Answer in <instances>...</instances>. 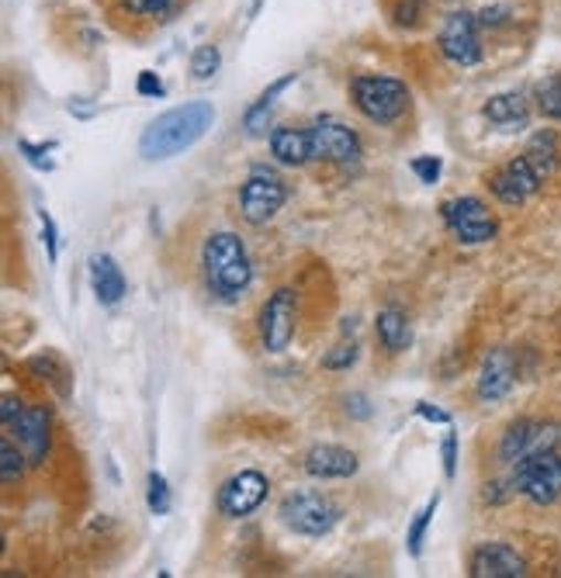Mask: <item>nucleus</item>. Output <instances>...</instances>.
Instances as JSON below:
<instances>
[{
	"label": "nucleus",
	"mask_w": 561,
	"mask_h": 578,
	"mask_svg": "<svg viewBox=\"0 0 561 578\" xmlns=\"http://www.w3.org/2000/svg\"><path fill=\"white\" fill-rule=\"evenodd\" d=\"M215 125V108L209 101H188L181 108H170L160 118L146 125L139 139V156L142 160H170V156L191 149L198 139Z\"/></svg>",
	"instance_id": "obj_1"
},
{
	"label": "nucleus",
	"mask_w": 561,
	"mask_h": 578,
	"mask_svg": "<svg viewBox=\"0 0 561 578\" xmlns=\"http://www.w3.org/2000/svg\"><path fill=\"white\" fill-rule=\"evenodd\" d=\"M201 274L209 295L219 302H240L253 281V260L236 232H212L201 250Z\"/></svg>",
	"instance_id": "obj_2"
},
{
	"label": "nucleus",
	"mask_w": 561,
	"mask_h": 578,
	"mask_svg": "<svg viewBox=\"0 0 561 578\" xmlns=\"http://www.w3.org/2000/svg\"><path fill=\"white\" fill-rule=\"evenodd\" d=\"M350 101L371 125H395L410 112V87L395 76L357 73L350 81Z\"/></svg>",
	"instance_id": "obj_3"
},
{
	"label": "nucleus",
	"mask_w": 561,
	"mask_h": 578,
	"mask_svg": "<svg viewBox=\"0 0 561 578\" xmlns=\"http://www.w3.org/2000/svg\"><path fill=\"white\" fill-rule=\"evenodd\" d=\"M277 516L288 530L301 537H326L340 523V506L322 492H292L280 498Z\"/></svg>",
	"instance_id": "obj_4"
},
{
	"label": "nucleus",
	"mask_w": 561,
	"mask_h": 578,
	"mask_svg": "<svg viewBox=\"0 0 561 578\" xmlns=\"http://www.w3.org/2000/svg\"><path fill=\"white\" fill-rule=\"evenodd\" d=\"M509 488L530 498L533 506H551L561 498V458L554 451L530 454L509 467Z\"/></svg>",
	"instance_id": "obj_5"
},
{
	"label": "nucleus",
	"mask_w": 561,
	"mask_h": 578,
	"mask_svg": "<svg viewBox=\"0 0 561 578\" xmlns=\"http://www.w3.org/2000/svg\"><path fill=\"white\" fill-rule=\"evenodd\" d=\"M441 216H444V225L451 229L454 240H462L465 246H481L496 240L499 232V222L496 216L489 212V204L481 198H454V201H444L441 204Z\"/></svg>",
	"instance_id": "obj_6"
},
{
	"label": "nucleus",
	"mask_w": 561,
	"mask_h": 578,
	"mask_svg": "<svg viewBox=\"0 0 561 578\" xmlns=\"http://www.w3.org/2000/svg\"><path fill=\"white\" fill-rule=\"evenodd\" d=\"M257 329H261V344L267 354H285L292 347L295 329H298V295L292 287H277V292L264 302Z\"/></svg>",
	"instance_id": "obj_7"
},
{
	"label": "nucleus",
	"mask_w": 561,
	"mask_h": 578,
	"mask_svg": "<svg viewBox=\"0 0 561 578\" xmlns=\"http://www.w3.org/2000/svg\"><path fill=\"white\" fill-rule=\"evenodd\" d=\"M285 201H288L285 180L267 170H253L240 188V216L250 225H267L285 208Z\"/></svg>",
	"instance_id": "obj_8"
},
{
	"label": "nucleus",
	"mask_w": 561,
	"mask_h": 578,
	"mask_svg": "<svg viewBox=\"0 0 561 578\" xmlns=\"http://www.w3.org/2000/svg\"><path fill=\"white\" fill-rule=\"evenodd\" d=\"M561 443V427L558 423H541V419H520L514 423L502 440H499V461L506 467H514L517 461L530 458V454H541V451H554Z\"/></svg>",
	"instance_id": "obj_9"
},
{
	"label": "nucleus",
	"mask_w": 561,
	"mask_h": 578,
	"mask_svg": "<svg viewBox=\"0 0 561 578\" xmlns=\"http://www.w3.org/2000/svg\"><path fill=\"white\" fill-rule=\"evenodd\" d=\"M313 133V160L316 164H340L350 167L361 160V139L350 125H343L340 118H316L309 125Z\"/></svg>",
	"instance_id": "obj_10"
},
{
	"label": "nucleus",
	"mask_w": 561,
	"mask_h": 578,
	"mask_svg": "<svg viewBox=\"0 0 561 578\" xmlns=\"http://www.w3.org/2000/svg\"><path fill=\"white\" fill-rule=\"evenodd\" d=\"M544 177L548 174L538 164H533L527 153H520V156H514V160H509L506 167H499L489 177V191L502 204H523V201H530L533 195L541 191Z\"/></svg>",
	"instance_id": "obj_11"
},
{
	"label": "nucleus",
	"mask_w": 561,
	"mask_h": 578,
	"mask_svg": "<svg viewBox=\"0 0 561 578\" xmlns=\"http://www.w3.org/2000/svg\"><path fill=\"white\" fill-rule=\"evenodd\" d=\"M267 492H271L267 475H261V471H240V475H233V479L222 482L215 506H219V513L229 516V519H243V516L257 513V509L264 506Z\"/></svg>",
	"instance_id": "obj_12"
},
{
	"label": "nucleus",
	"mask_w": 561,
	"mask_h": 578,
	"mask_svg": "<svg viewBox=\"0 0 561 578\" xmlns=\"http://www.w3.org/2000/svg\"><path fill=\"white\" fill-rule=\"evenodd\" d=\"M478 18L468 11H454L447 14L444 29L437 35V45L444 52V60H451L454 66H475L481 63V39H478Z\"/></svg>",
	"instance_id": "obj_13"
},
{
	"label": "nucleus",
	"mask_w": 561,
	"mask_h": 578,
	"mask_svg": "<svg viewBox=\"0 0 561 578\" xmlns=\"http://www.w3.org/2000/svg\"><path fill=\"white\" fill-rule=\"evenodd\" d=\"M18 437V446L29 458V464H45L49 440H53V419H49L45 406H24V412L8 427Z\"/></svg>",
	"instance_id": "obj_14"
},
{
	"label": "nucleus",
	"mask_w": 561,
	"mask_h": 578,
	"mask_svg": "<svg viewBox=\"0 0 561 578\" xmlns=\"http://www.w3.org/2000/svg\"><path fill=\"white\" fill-rule=\"evenodd\" d=\"M472 578H520L527 575V561L517 555V547H509L502 540L478 544L475 555L468 561Z\"/></svg>",
	"instance_id": "obj_15"
},
{
	"label": "nucleus",
	"mask_w": 561,
	"mask_h": 578,
	"mask_svg": "<svg viewBox=\"0 0 561 578\" xmlns=\"http://www.w3.org/2000/svg\"><path fill=\"white\" fill-rule=\"evenodd\" d=\"M301 467L309 471L313 479H350L357 475V467H361V461H357L353 451H347V446H337V443H319L313 446L309 454H305Z\"/></svg>",
	"instance_id": "obj_16"
},
{
	"label": "nucleus",
	"mask_w": 561,
	"mask_h": 578,
	"mask_svg": "<svg viewBox=\"0 0 561 578\" xmlns=\"http://www.w3.org/2000/svg\"><path fill=\"white\" fill-rule=\"evenodd\" d=\"M517 385V364L509 350H493L481 364V375H478V399L481 402H499L506 399L509 391Z\"/></svg>",
	"instance_id": "obj_17"
},
{
	"label": "nucleus",
	"mask_w": 561,
	"mask_h": 578,
	"mask_svg": "<svg viewBox=\"0 0 561 578\" xmlns=\"http://www.w3.org/2000/svg\"><path fill=\"white\" fill-rule=\"evenodd\" d=\"M112 18L121 29H133V24H163L173 18V11L181 8V0H108Z\"/></svg>",
	"instance_id": "obj_18"
},
{
	"label": "nucleus",
	"mask_w": 561,
	"mask_h": 578,
	"mask_svg": "<svg viewBox=\"0 0 561 578\" xmlns=\"http://www.w3.org/2000/svg\"><path fill=\"white\" fill-rule=\"evenodd\" d=\"M271 156L285 167H309L313 160V133L309 128L280 125L271 133Z\"/></svg>",
	"instance_id": "obj_19"
},
{
	"label": "nucleus",
	"mask_w": 561,
	"mask_h": 578,
	"mask_svg": "<svg viewBox=\"0 0 561 578\" xmlns=\"http://www.w3.org/2000/svg\"><path fill=\"white\" fill-rule=\"evenodd\" d=\"M481 115H486L496 128H502V133H523L530 122V104L520 91H506V94H493L486 101V108H481Z\"/></svg>",
	"instance_id": "obj_20"
},
{
	"label": "nucleus",
	"mask_w": 561,
	"mask_h": 578,
	"mask_svg": "<svg viewBox=\"0 0 561 578\" xmlns=\"http://www.w3.org/2000/svg\"><path fill=\"white\" fill-rule=\"evenodd\" d=\"M87 267H91V287H94L97 302L100 305H118L125 298V292H129L121 267L115 264L108 253H94Z\"/></svg>",
	"instance_id": "obj_21"
},
{
	"label": "nucleus",
	"mask_w": 561,
	"mask_h": 578,
	"mask_svg": "<svg viewBox=\"0 0 561 578\" xmlns=\"http://www.w3.org/2000/svg\"><path fill=\"white\" fill-rule=\"evenodd\" d=\"M374 336H378V344L385 354H402L405 347L413 344L410 319H405V312H399L392 305L374 315Z\"/></svg>",
	"instance_id": "obj_22"
},
{
	"label": "nucleus",
	"mask_w": 561,
	"mask_h": 578,
	"mask_svg": "<svg viewBox=\"0 0 561 578\" xmlns=\"http://www.w3.org/2000/svg\"><path fill=\"white\" fill-rule=\"evenodd\" d=\"M292 84H295V73H285V76H280V81H274V84H271L257 101L250 104V112H246V133H250V136H257V133H261L267 112L274 108V97H277L280 91H288Z\"/></svg>",
	"instance_id": "obj_23"
},
{
	"label": "nucleus",
	"mask_w": 561,
	"mask_h": 578,
	"mask_svg": "<svg viewBox=\"0 0 561 578\" xmlns=\"http://www.w3.org/2000/svg\"><path fill=\"white\" fill-rule=\"evenodd\" d=\"M533 104L538 112L551 122H561V73H548L544 81L533 87Z\"/></svg>",
	"instance_id": "obj_24"
},
{
	"label": "nucleus",
	"mask_w": 561,
	"mask_h": 578,
	"mask_svg": "<svg viewBox=\"0 0 561 578\" xmlns=\"http://www.w3.org/2000/svg\"><path fill=\"white\" fill-rule=\"evenodd\" d=\"M426 14H430V0H389L392 24H399V29H405V32L420 29Z\"/></svg>",
	"instance_id": "obj_25"
},
{
	"label": "nucleus",
	"mask_w": 561,
	"mask_h": 578,
	"mask_svg": "<svg viewBox=\"0 0 561 578\" xmlns=\"http://www.w3.org/2000/svg\"><path fill=\"white\" fill-rule=\"evenodd\" d=\"M437 506H441V495H433L430 503L416 513V519L410 523V534H405V544H410V555H413V558L423 555V540H426V530H430L433 516H437Z\"/></svg>",
	"instance_id": "obj_26"
},
{
	"label": "nucleus",
	"mask_w": 561,
	"mask_h": 578,
	"mask_svg": "<svg viewBox=\"0 0 561 578\" xmlns=\"http://www.w3.org/2000/svg\"><path fill=\"white\" fill-rule=\"evenodd\" d=\"M24 464H29V458H24L21 446H14L8 437L0 440V479H4V485L21 482V475H24Z\"/></svg>",
	"instance_id": "obj_27"
},
{
	"label": "nucleus",
	"mask_w": 561,
	"mask_h": 578,
	"mask_svg": "<svg viewBox=\"0 0 561 578\" xmlns=\"http://www.w3.org/2000/svg\"><path fill=\"white\" fill-rule=\"evenodd\" d=\"M219 66H222L219 45H198L194 49V56H191V76L194 81H209V76H215Z\"/></svg>",
	"instance_id": "obj_28"
},
{
	"label": "nucleus",
	"mask_w": 561,
	"mask_h": 578,
	"mask_svg": "<svg viewBox=\"0 0 561 578\" xmlns=\"http://www.w3.org/2000/svg\"><path fill=\"white\" fill-rule=\"evenodd\" d=\"M146 503H149V513L152 516H167L170 513V485L160 471H152L149 475V492H146Z\"/></svg>",
	"instance_id": "obj_29"
},
{
	"label": "nucleus",
	"mask_w": 561,
	"mask_h": 578,
	"mask_svg": "<svg viewBox=\"0 0 561 578\" xmlns=\"http://www.w3.org/2000/svg\"><path fill=\"white\" fill-rule=\"evenodd\" d=\"M56 149V143H45V146H39V143H29V139H18V153H24V160H29L35 170H53V160H49V153Z\"/></svg>",
	"instance_id": "obj_30"
},
{
	"label": "nucleus",
	"mask_w": 561,
	"mask_h": 578,
	"mask_svg": "<svg viewBox=\"0 0 561 578\" xmlns=\"http://www.w3.org/2000/svg\"><path fill=\"white\" fill-rule=\"evenodd\" d=\"M357 364V344H340L329 354H322V367L326 371H347V367Z\"/></svg>",
	"instance_id": "obj_31"
},
{
	"label": "nucleus",
	"mask_w": 561,
	"mask_h": 578,
	"mask_svg": "<svg viewBox=\"0 0 561 578\" xmlns=\"http://www.w3.org/2000/svg\"><path fill=\"white\" fill-rule=\"evenodd\" d=\"M441 170H444L441 156H416V160H413V174H416L423 183H437Z\"/></svg>",
	"instance_id": "obj_32"
},
{
	"label": "nucleus",
	"mask_w": 561,
	"mask_h": 578,
	"mask_svg": "<svg viewBox=\"0 0 561 578\" xmlns=\"http://www.w3.org/2000/svg\"><path fill=\"white\" fill-rule=\"evenodd\" d=\"M39 222H42V235H45L49 260L56 264V256H60V232H56V222H53V216L45 212V208H39Z\"/></svg>",
	"instance_id": "obj_33"
},
{
	"label": "nucleus",
	"mask_w": 561,
	"mask_h": 578,
	"mask_svg": "<svg viewBox=\"0 0 561 578\" xmlns=\"http://www.w3.org/2000/svg\"><path fill=\"white\" fill-rule=\"evenodd\" d=\"M136 91L142 94V97H160L163 94V81L152 70H142L139 73V84H136Z\"/></svg>",
	"instance_id": "obj_34"
},
{
	"label": "nucleus",
	"mask_w": 561,
	"mask_h": 578,
	"mask_svg": "<svg viewBox=\"0 0 561 578\" xmlns=\"http://www.w3.org/2000/svg\"><path fill=\"white\" fill-rule=\"evenodd\" d=\"M441 454H444V475H447V479H454V475H457V437H454V433H447V437H444Z\"/></svg>",
	"instance_id": "obj_35"
},
{
	"label": "nucleus",
	"mask_w": 561,
	"mask_h": 578,
	"mask_svg": "<svg viewBox=\"0 0 561 578\" xmlns=\"http://www.w3.org/2000/svg\"><path fill=\"white\" fill-rule=\"evenodd\" d=\"M21 412H24V402L14 396H4V402H0V419H4V427H11Z\"/></svg>",
	"instance_id": "obj_36"
},
{
	"label": "nucleus",
	"mask_w": 561,
	"mask_h": 578,
	"mask_svg": "<svg viewBox=\"0 0 561 578\" xmlns=\"http://www.w3.org/2000/svg\"><path fill=\"white\" fill-rule=\"evenodd\" d=\"M506 18H509L506 8H486V11L478 14V24H481V29H499Z\"/></svg>",
	"instance_id": "obj_37"
},
{
	"label": "nucleus",
	"mask_w": 561,
	"mask_h": 578,
	"mask_svg": "<svg viewBox=\"0 0 561 578\" xmlns=\"http://www.w3.org/2000/svg\"><path fill=\"white\" fill-rule=\"evenodd\" d=\"M416 416H423V419H430V423H451V416L444 412V409H437V406H430V402H420L416 406Z\"/></svg>",
	"instance_id": "obj_38"
},
{
	"label": "nucleus",
	"mask_w": 561,
	"mask_h": 578,
	"mask_svg": "<svg viewBox=\"0 0 561 578\" xmlns=\"http://www.w3.org/2000/svg\"><path fill=\"white\" fill-rule=\"evenodd\" d=\"M347 412H353L357 419H368V416H371L368 399H364V396H350V399H347Z\"/></svg>",
	"instance_id": "obj_39"
}]
</instances>
